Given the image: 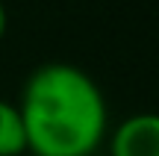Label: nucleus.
Masks as SVG:
<instances>
[{"label": "nucleus", "instance_id": "4", "mask_svg": "<svg viewBox=\"0 0 159 156\" xmlns=\"http://www.w3.org/2000/svg\"><path fill=\"white\" fill-rule=\"evenodd\" d=\"M3 33H6V6L0 0V38H3Z\"/></svg>", "mask_w": 159, "mask_h": 156}, {"label": "nucleus", "instance_id": "3", "mask_svg": "<svg viewBox=\"0 0 159 156\" xmlns=\"http://www.w3.org/2000/svg\"><path fill=\"white\" fill-rule=\"evenodd\" d=\"M27 153V133L18 103L0 97V156H21Z\"/></svg>", "mask_w": 159, "mask_h": 156}, {"label": "nucleus", "instance_id": "1", "mask_svg": "<svg viewBox=\"0 0 159 156\" xmlns=\"http://www.w3.org/2000/svg\"><path fill=\"white\" fill-rule=\"evenodd\" d=\"M18 112L35 156H91L106 139V97L71 62L39 65L24 82Z\"/></svg>", "mask_w": 159, "mask_h": 156}, {"label": "nucleus", "instance_id": "2", "mask_svg": "<svg viewBox=\"0 0 159 156\" xmlns=\"http://www.w3.org/2000/svg\"><path fill=\"white\" fill-rule=\"evenodd\" d=\"M109 156H159V112H136L109 136Z\"/></svg>", "mask_w": 159, "mask_h": 156}]
</instances>
